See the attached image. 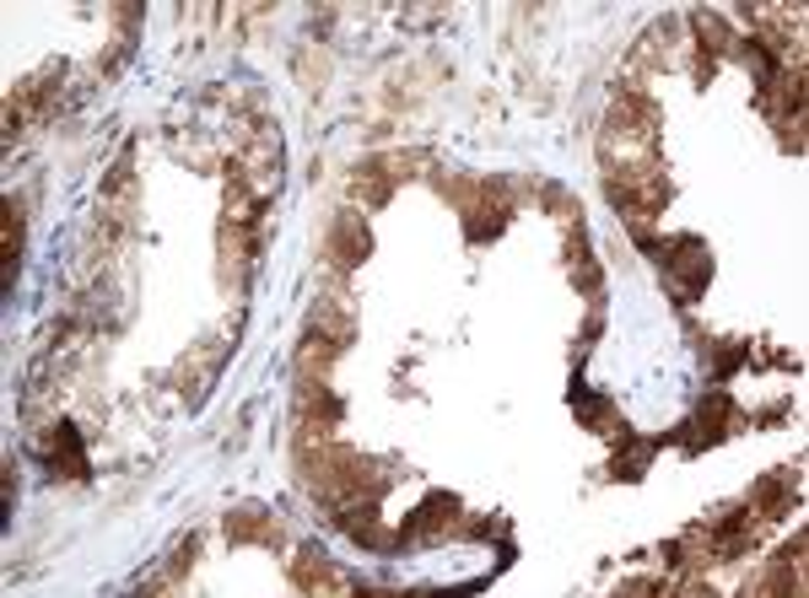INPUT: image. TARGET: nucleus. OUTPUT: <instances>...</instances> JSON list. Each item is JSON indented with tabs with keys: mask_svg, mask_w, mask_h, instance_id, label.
Segmentation results:
<instances>
[{
	"mask_svg": "<svg viewBox=\"0 0 809 598\" xmlns=\"http://www.w3.org/2000/svg\"><path fill=\"white\" fill-rule=\"evenodd\" d=\"M39 453L49 458V464H54V470L65 464V470H71V480L86 475V458H81V442H76V432H71V426H54V432H49V442H39Z\"/></svg>",
	"mask_w": 809,
	"mask_h": 598,
	"instance_id": "obj_1",
	"label": "nucleus"
}]
</instances>
